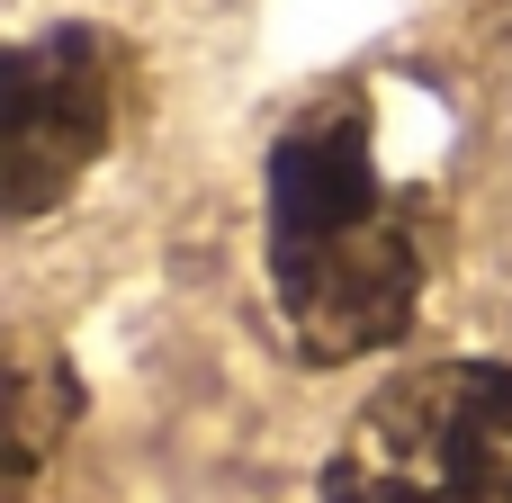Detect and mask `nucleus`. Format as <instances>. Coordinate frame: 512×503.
Listing matches in <instances>:
<instances>
[{
    "instance_id": "7ed1b4c3",
    "label": "nucleus",
    "mask_w": 512,
    "mask_h": 503,
    "mask_svg": "<svg viewBox=\"0 0 512 503\" xmlns=\"http://www.w3.org/2000/svg\"><path fill=\"white\" fill-rule=\"evenodd\" d=\"M117 135V45L90 18L36 27L9 45V99H0V207L27 225L45 216Z\"/></svg>"
},
{
    "instance_id": "f03ea898",
    "label": "nucleus",
    "mask_w": 512,
    "mask_h": 503,
    "mask_svg": "<svg viewBox=\"0 0 512 503\" xmlns=\"http://www.w3.org/2000/svg\"><path fill=\"white\" fill-rule=\"evenodd\" d=\"M315 486L324 503H512V369L432 360L387 378Z\"/></svg>"
},
{
    "instance_id": "20e7f679",
    "label": "nucleus",
    "mask_w": 512,
    "mask_h": 503,
    "mask_svg": "<svg viewBox=\"0 0 512 503\" xmlns=\"http://www.w3.org/2000/svg\"><path fill=\"white\" fill-rule=\"evenodd\" d=\"M9 405H18V441H9V468H18V486H27V477H36V459H45V441H54V414L72 423V405H81V396H72V378H63V369H27Z\"/></svg>"
},
{
    "instance_id": "f257e3e1",
    "label": "nucleus",
    "mask_w": 512,
    "mask_h": 503,
    "mask_svg": "<svg viewBox=\"0 0 512 503\" xmlns=\"http://www.w3.org/2000/svg\"><path fill=\"white\" fill-rule=\"evenodd\" d=\"M423 198L387 189L369 153V108H306L270 144V297L297 360L342 369L396 351L423 306Z\"/></svg>"
}]
</instances>
